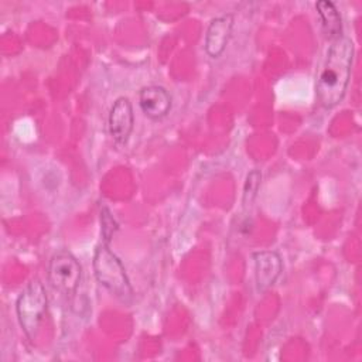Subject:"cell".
<instances>
[{
  "mask_svg": "<svg viewBox=\"0 0 362 362\" xmlns=\"http://www.w3.org/2000/svg\"><path fill=\"white\" fill-rule=\"evenodd\" d=\"M48 297L44 284L33 279L18 294L16 301V314L25 337L33 341L37 337L42 317L47 311Z\"/></svg>",
  "mask_w": 362,
  "mask_h": 362,
  "instance_id": "3957f363",
  "label": "cell"
},
{
  "mask_svg": "<svg viewBox=\"0 0 362 362\" xmlns=\"http://www.w3.org/2000/svg\"><path fill=\"white\" fill-rule=\"evenodd\" d=\"M354 61V44L349 37L341 35L331 41L327 57L315 83L317 98L325 109L335 107L345 96Z\"/></svg>",
  "mask_w": 362,
  "mask_h": 362,
  "instance_id": "6da1fadb",
  "label": "cell"
},
{
  "mask_svg": "<svg viewBox=\"0 0 362 362\" xmlns=\"http://www.w3.org/2000/svg\"><path fill=\"white\" fill-rule=\"evenodd\" d=\"M139 105L141 112L151 120L163 119L168 115L173 100L165 88L158 85H148L139 92Z\"/></svg>",
  "mask_w": 362,
  "mask_h": 362,
  "instance_id": "ba28073f",
  "label": "cell"
},
{
  "mask_svg": "<svg viewBox=\"0 0 362 362\" xmlns=\"http://www.w3.org/2000/svg\"><path fill=\"white\" fill-rule=\"evenodd\" d=\"M109 133L117 144H124L133 130V106L126 96H119L109 110Z\"/></svg>",
  "mask_w": 362,
  "mask_h": 362,
  "instance_id": "5b68a950",
  "label": "cell"
},
{
  "mask_svg": "<svg viewBox=\"0 0 362 362\" xmlns=\"http://www.w3.org/2000/svg\"><path fill=\"white\" fill-rule=\"evenodd\" d=\"M92 266L93 274L99 284H102L123 304L133 303L134 291L127 277V273L120 259L109 249V245L102 242L96 246L93 252Z\"/></svg>",
  "mask_w": 362,
  "mask_h": 362,
  "instance_id": "7a4b0ae2",
  "label": "cell"
},
{
  "mask_svg": "<svg viewBox=\"0 0 362 362\" xmlns=\"http://www.w3.org/2000/svg\"><path fill=\"white\" fill-rule=\"evenodd\" d=\"M315 8L325 37L331 41L339 38L342 35V18L337 6L329 0H320L315 3Z\"/></svg>",
  "mask_w": 362,
  "mask_h": 362,
  "instance_id": "9c48e42d",
  "label": "cell"
},
{
  "mask_svg": "<svg viewBox=\"0 0 362 362\" xmlns=\"http://www.w3.org/2000/svg\"><path fill=\"white\" fill-rule=\"evenodd\" d=\"M233 28V16L222 14L211 20L205 33V52L211 58H218L226 48Z\"/></svg>",
  "mask_w": 362,
  "mask_h": 362,
  "instance_id": "52a82bcc",
  "label": "cell"
},
{
  "mask_svg": "<svg viewBox=\"0 0 362 362\" xmlns=\"http://www.w3.org/2000/svg\"><path fill=\"white\" fill-rule=\"evenodd\" d=\"M82 267L78 259L65 250L52 255L48 263V281L57 291L72 294L81 281Z\"/></svg>",
  "mask_w": 362,
  "mask_h": 362,
  "instance_id": "277c9868",
  "label": "cell"
},
{
  "mask_svg": "<svg viewBox=\"0 0 362 362\" xmlns=\"http://www.w3.org/2000/svg\"><path fill=\"white\" fill-rule=\"evenodd\" d=\"M255 262V281L257 291L269 290L280 277L283 270L281 257L274 250H260L252 255Z\"/></svg>",
  "mask_w": 362,
  "mask_h": 362,
  "instance_id": "8992f818",
  "label": "cell"
},
{
  "mask_svg": "<svg viewBox=\"0 0 362 362\" xmlns=\"http://www.w3.org/2000/svg\"><path fill=\"white\" fill-rule=\"evenodd\" d=\"M117 229H119V223L115 219L110 209L107 206H102L100 208V233L103 238V243L109 245L112 238L117 232Z\"/></svg>",
  "mask_w": 362,
  "mask_h": 362,
  "instance_id": "8fae6325",
  "label": "cell"
},
{
  "mask_svg": "<svg viewBox=\"0 0 362 362\" xmlns=\"http://www.w3.org/2000/svg\"><path fill=\"white\" fill-rule=\"evenodd\" d=\"M260 181H262V173L259 170H252L246 175L245 184H243V194H242V206L245 211L249 209L255 202V198L260 187Z\"/></svg>",
  "mask_w": 362,
  "mask_h": 362,
  "instance_id": "30bf717a",
  "label": "cell"
}]
</instances>
